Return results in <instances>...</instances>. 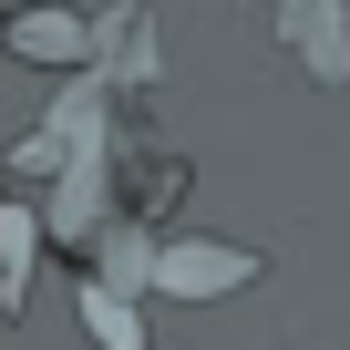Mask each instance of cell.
<instances>
[{"mask_svg": "<svg viewBox=\"0 0 350 350\" xmlns=\"http://www.w3.org/2000/svg\"><path fill=\"white\" fill-rule=\"evenodd\" d=\"M268 258L258 247H227V237H175V247H154L144 258V278L165 288V299H227V288H247Z\"/></svg>", "mask_w": 350, "mask_h": 350, "instance_id": "cell-1", "label": "cell"}, {"mask_svg": "<svg viewBox=\"0 0 350 350\" xmlns=\"http://www.w3.org/2000/svg\"><path fill=\"white\" fill-rule=\"evenodd\" d=\"M11 52H21V62L72 72V62H93V31H83L72 11H21V21H11Z\"/></svg>", "mask_w": 350, "mask_h": 350, "instance_id": "cell-2", "label": "cell"}, {"mask_svg": "<svg viewBox=\"0 0 350 350\" xmlns=\"http://www.w3.org/2000/svg\"><path fill=\"white\" fill-rule=\"evenodd\" d=\"M83 329H93V340H103V350H144V319H134V309H124V299H113V288H103V278H93V288H83Z\"/></svg>", "mask_w": 350, "mask_h": 350, "instance_id": "cell-3", "label": "cell"}, {"mask_svg": "<svg viewBox=\"0 0 350 350\" xmlns=\"http://www.w3.org/2000/svg\"><path fill=\"white\" fill-rule=\"evenodd\" d=\"M31 237H42V217H31V206H0V278H11V288L31 278Z\"/></svg>", "mask_w": 350, "mask_h": 350, "instance_id": "cell-4", "label": "cell"}]
</instances>
